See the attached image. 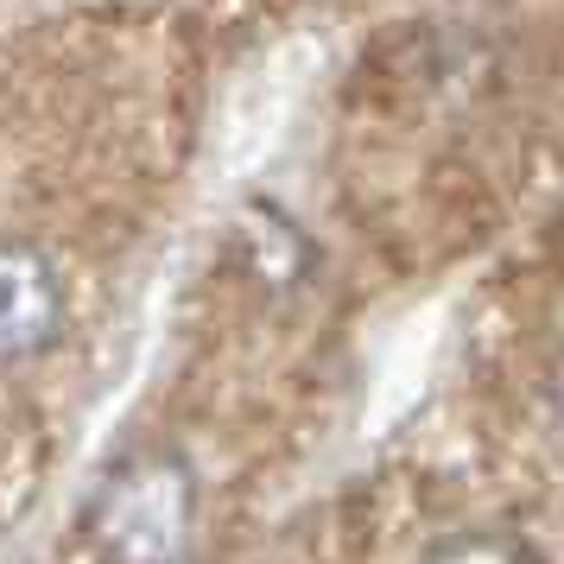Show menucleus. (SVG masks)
<instances>
[{"label":"nucleus","instance_id":"1","mask_svg":"<svg viewBox=\"0 0 564 564\" xmlns=\"http://www.w3.org/2000/svg\"><path fill=\"white\" fill-rule=\"evenodd\" d=\"M197 533V476L178 451H133L96 482L89 539L102 564H184Z\"/></svg>","mask_w":564,"mask_h":564},{"label":"nucleus","instance_id":"2","mask_svg":"<svg viewBox=\"0 0 564 564\" xmlns=\"http://www.w3.org/2000/svg\"><path fill=\"white\" fill-rule=\"evenodd\" d=\"M64 330V285L26 241H0V361L45 356Z\"/></svg>","mask_w":564,"mask_h":564},{"label":"nucleus","instance_id":"3","mask_svg":"<svg viewBox=\"0 0 564 564\" xmlns=\"http://www.w3.org/2000/svg\"><path fill=\"white\" fill-rule=\"evenodd\" d=\"M419 564H539V558L501 527H463V533L432 539Z\"/></svg>","mask_w":564,"mask_h":564}]
</instances>
